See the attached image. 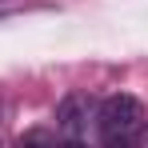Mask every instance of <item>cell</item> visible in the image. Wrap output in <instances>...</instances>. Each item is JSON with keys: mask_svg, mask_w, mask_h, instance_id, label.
<instances>
[{"mask_svg": "<svg viewBox=\"0 0 148 148\" xmlns=\"http://www.w3.org/2000/svg\"><path fill=\"white\" fill-rule=\"evenodd\" d=\"M140 124H144V108L128 92L108 96L100 104V112H96V128H100V144L104 148H132Z\"/></svg>", "mask_w": 148, "mask_h": 148, "instance_id": "6da1fadb", "label": "cell"}, {"mask_svg": "<svg viewBox=\"0 0 148 148\" xmlns=\"http://www.w3.org/2000/svg\"><path fill=\"white\" fill-rule=\"evenodd\" d=\"M20 148H56V136L48 128H32V132L20 136Z\"/></svg>", "mask_w": 148, "mask_h": 148, "instance_id": "3957f363", "label": "cell"}, {"mask_svg": "<svg viewBox=\"0 0 148 148\" xmlns=\"http://www.w3.org/2000/svg\"><path fill=\"white\" fill-rule=\"evenodd\" d=\"M88 112H92V104H88V96H80V92H72V96L60 100L56 120H60V128H64L68 140H80V128H84V120H88Z\"/></svg>", "mask_w": 148, "mask_h": 148, "instance_id": "7a4b0ae2", "label": "cell"}, {"mask_svg": "<svg viewBox=\"0 0 148 148\" xmlns=\"http://www.w3.org/2000/svg\"><path fill=\"white\" fill-rule=\"evenodd\" d=\"M56 148H88L84 140H64V144H56Z\"/></svg>", "mask_w": 148, "mask_h": 148, "instance_id": "5b68a950", "label": "cell"}, {"mask_svg": "<svg viewBox=\"0 0 148 148\" xmlns=\"http://www.w3.org/2000/svg\"><path fill=\"white\" fill-rule=\"evenodd\" d=\"M132 148H148V124H140V132H136V140H132Z\"/></svg>", "mask_w": 148, "mask_h": 148, "instance_id": "277c9868", "label": "cell"}]
</instances>
